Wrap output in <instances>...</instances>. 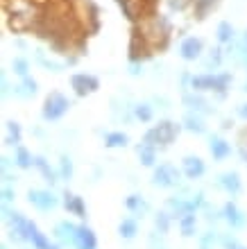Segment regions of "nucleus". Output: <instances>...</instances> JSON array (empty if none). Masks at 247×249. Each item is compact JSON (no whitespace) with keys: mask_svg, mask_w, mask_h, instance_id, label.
I'll use <instances>...</instances> for the list:
<instances>
[{"mask_svg":"<svg viewBox=\"0 0 247 249\" xmlns=\"http://www.w3.org/2000/svg\"><path fill=\"white\" fill-rule=\"evenodd\" d=\"M68 109V100L64 95H59V93H52L48 95L46 100V109H43V116L48 120H57L59 116H64V111Z\"/></svg>","mask_w":247,"mask_h":249,"instance_id":"f257e3e1","label":"nucleus"},{"mask_svg":"<svg viewBox=\"0 0 247 249\" xmlns=\"http://www.w3.org/2000/svg\"><path fill=\"white\" fill-rule=\"evenodd\" d=\"M177 134V124L172 123H161L159 127H154V129L150 131L148 136H145V143H152V141H156V143H170L172 138H175Z\"/></svg>","mask_w":247,"mask_h":249,"instance_id":"f03ea898","label":"nucleus"},{"mask_svg":"<svg viewBox=\"0 0 247 249\" xmlns=\"http://www.w3.org/2000/svg\"><path fill=\"white\" fill-rule=\"evenodd\" d=\"M71 84H73V89H75V93L86 95V93H93L95 89H98V79L93 77V75H84V72H79V75H73Z\"/></svg>","mask_w":247,"mask_h":249,"instance_id":"7ed1b4c3","label":"nucleus"},{"mask_svg":"<svg viewBox=\"0 0 247 249\" xmlns=\"http://www.w3.org/2000/svg\"><path fill=\"white\" fill-rule=\"evenodd\" d=\"M179 53H182L184 59H189V61L190 59H197V57H200V53H202V41L195 39V36H190V39H186L182 43Z\"/></svg>","mask_w":247,"mask_h":249,"instance_id":"20e7f679","label":"nucleus"},{"mask_svg":"<svg viewBox=\"0 0 247 249\" xmlns=\"http://www.w3.org/2000/svg\"><path fill=\"white\" fill-rule=\"evenodd\" d=\"M227 82H229L227 75H222V77L207 75V77L193 79V86H195V89H225V84H227Z\"/></svg>","mask_w":247,"mask_h":249,"instance_id":"39448f33","label":"nucleus"},{"mask_svg":"<svg viewBox=\"0 0 247 249\" xmlns=\"http://www.w3.org/2000/svg\"><path fill=\"white\" fill-rule=\"evenodd\" d=\"M175 179H177V175L170 165H163V168L156 170V181H159V184H172Z\"/></svg>","mask_w":247,"mask_h":249,"instance_id":"423d86ee","label":"nucleus"},{"mask_svg":"<svg viewBox=\"0 0 247 249\" xmlns=\"http://www.w3.org/2000/svg\"><path fill=\"white\" fill-rule=\"evenodd\" d=\"M184 163H186V172H189V177H195V175H202V172H204V165H202L200 159L190 157V159H186Z\"/></svg>","mask_w":247,"mask_h":249,"instance_id":"0eeeda50","label":"nucleus"},{"mask_svg":"<svg viewBox=\"0 0 247 249\" xmlns=\"http://www.w3.org/2000/svg\"><path fill=\"white\" fill-rule=\"evenodd\" d=\"M231 36H234L231 25H229V23H220V25H218V41H220V43H227V41H231Z\"/></svg>","mask_w":247,"mask_h":249,"instance_id":"6e6552de","label":"nucleus"},{"mask_svg":"<svg viewBox=\"0 0 247 249\" xmlns=\"http://www.w3.org/2000/svg\"><path fill=\"white\" fill-rule=\"evenodd\" d=\"M213 7V0H195V9H197V18H204V14Z\"/></svg>","mask_w":247,"mask_h":249,"instance_id":"1a4fd4ad","label":"nucleus"},{"mask_svg":"<svg viewBox=\"0 0 247 249\" xmlns=\"http://www.w3.org/2000/svg\"><path fill=\"white\" fill-rule=\"evenodd\" d=\"M211 152H213L215 157H225L229 152V147H227V143H222V141H215L213 145H211Z\"/></svg>","mask_w":247,"mask_h":249,"instance_id":"9d476101","label":"nucleus"},{"mask_svg":"<svg viewBox=\"0 0 247 249\" xmlns=\"http://www.w3.org/2000/svg\"><path fill=\"white\" fill-rule=\"evenodd\" d=\"M107 143H109L111 147H116V145H125L127 143V136H125V134H109Z\"/></svg>","mask_w":247,"mask_h":249,"instance_id":"9b49d317","label":"nucleus"},{"mask_svg":"<svg viewBox=\"0 0 247 249\" xmlns=\"http://www.w3.org/2000/svg\"><path fill=\"white\" fill-rule=\"evenodd\" d=\"M136 116H138L141 120H150L152 111H150V107H148V105H143V107H138V109H136Z\"/></svg>","mask_w":247,"mask_h":249,"instance_id":"f8f14e48","label":"nucleus"},{"mask_svg":"<svg viewBox=\"0 0 247 249\" xmlns=\"http://www.w3.org/2000/svg\"><path fill=\"white\" fill-rule=\"evenodd\" d=\"M16 68H19L20 75H25V61H16Z\"/></svg>","mask_w":247,"mask_h":249,"instance_id":"ddd939ff","label":"nucleus"},{"mask_svg":"<svg viewBox=\"0 0 247 249\" xmlns=\"http://www.w3.org/2000/svg\"><path fill=\"white\" fill-rule=\"evenodd\" d=\"M241 116H243V118H247V105L241 109Z\"/></svg>","mask_w":247,"mask_h":249,"instance_id":"4468645a","label":"nucleus"},{"mask_svg":"<svg viewBox=\"0 0 247 249\" xmlns=\"http://www.w3.org/2000/svg\"><path fill=\"white\" fill-rule=\"evenodd\" d=\"M245 39H247V34H245Z\"/></svg>","mask_w":247,"mask_h":249,"instance_id":"2eb2a0df","label":"nucleus"}]
</instances>
